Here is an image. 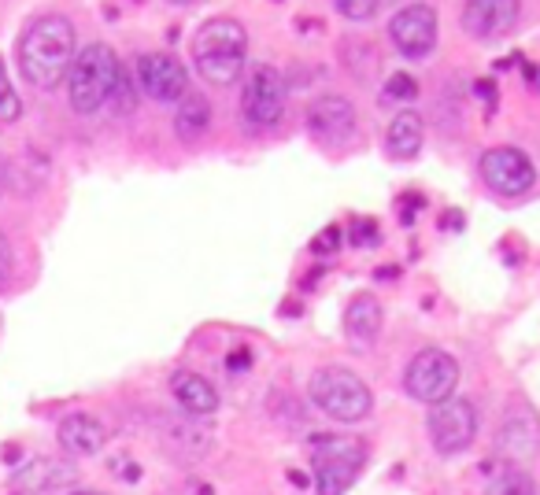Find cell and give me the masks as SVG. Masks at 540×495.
Masks as SVG:
<instances>
[{"mask_svg": "<svg viewBox=\"0 0 540 495\" xmlns=\"http://www.w3.org/2000/svg\"><path fill=\"white\" fill-rule=\"evenodd\" d=\"M404 385L411 392V399L433 407V403H441V399H448L455 392V385H459V363L441 348L418 351L415 359L407 363Z\"/></svg>", "mask_w": 540, "mask_h": 495, "instance_id": "cell-6", "label": "cell"}, {"mask_svg": "<svg viewBox=\"0 0 540 495\" xmlns=\"http://www.w3.org/2000/svg\"><path fill=\"white\" fill-rule=\"evenodd\" d=\"M137 89L156 104H178L189 93V74L171 52H145L137 56Z\"/></svg>", "mask_w": 540, "mask_h": 495, "instance_id": "cell-10", "label": "cell"}, {"mask_svg": "<svg viewBox=\"0 0 540 495\" xmlns=\"http://www.w3.org/2000/svg\"><path fill=\"white\" fill-rule=\"evenodd\" d=\"M171 392L178 399V407L193 418H208V414L219 411V392L211 385L208 377L193 374V370H178L171 377Z\"/></svg>", "mask_w": 540, "mask_h": 495, "instance_id": "cell-17", "label": "cell"}, {"mask_svg": "<svg viewBox=\"0 0 540 495\" xmlns=\"http://www.w3.org/2000/svg\"><path fill=\"white\" fill-rule=\"evenodd\" d=\"M78 495H97V492H78Z\"/></svg>", "mask_w": 540, "mask_h": 495, "instance_id": "cell-35", "label": "cell"}, {"mask_svg": "<svg viewBox=\"0 0 540 495\" xmlns=\"http://www.w3.org/2000/svg\"><path fill=\"white\" fill-rule=\"evenodd\" d=\"M478 167H481L485 185L500 196H522L537 182V167H533V159H529L522 148H507V145L489 148V152L481 156Z\"/></svg>", "mask_w": 540, "mask_h": 495, "instance_id": "cell-9", "label": "cell"}, {"mask_svg": "<svg viewBox=\"0 0 540 495\" xmlns=\"http://www.w3.org/2000/svg\"><path fill=\"white\" fill-rule=\"evenodd\" d=\"M344 333L356 340V344H370V340L381 333V303L363 292L356 300L348 303V311H344Z\"/></svg>", "mask_w": 540, "mask_h": 495, "instance_id": "cell-19", "label": "cell"}, {"mask_svg": "<svg viewBox=\"0 0 540 495\" xmlns=\"http://www.w3.org/2000/svg\"><path fill=\"white\" fill-rule=\"evenodd\" d=\"M304 126L322 145H341V141H348L356 133V108H352V100L326 93V97H319L307 108Z\"/></svg>", "mask_w": 540, "mask_h": 495, "instance_id": "cell-13", "label": "cell"}, {"mask_svg": "<svg viewBox=\"0 0 540 495\" xmlns=\"http://www.w3.org/2000/svg\"><path fill=\"white\" fill-rule=\"evenodd\" d=\"M422 141H426V126H422V115L418 111H396L389 130H385V148L393 159H415L422 152Z\"/></svg>", "mask_w": 540, "mask_h": 495, "instance_id": "cell-18", "label": "cell"}, {"mask_svg": "<svg viewBox=\"0 0 540 495\" xmlns=\"http://www.w3.org/2000/svg\"><path fill=\"white\" fill-rule=\"evenodd\" d=\"M211 126V104L208 97H200V93H185L178 100V111H174V133L182 137L185 145L189 141H200Z\"/></svg>", "mask_w": 540, "mask_h": 495, "instance_id": "cell-20", "label": "cell"}, {"mask_svg": "<svg viewBox=\"0 0 540 495\" xmlns=\"http://www.w3.org/2000/svg\"><path fill=\"white\" fill-rule=\"evenodd\" d=\"M248 60V30L237 19H208L193 34V63L204 82L219 85H234L241 74H245Z\"/></svg>", "mask_w": 540, "mask_h": 495, "instance_id": "cell-2", "label": "cell"}, {"mask_svg": "<svg viewBox=\"0 0 540 495\" xmlns=\"http://www.w3.org/2000/svg\"><path fill=\"white\" fill-rule=\"evenodd\" d=\"M12 274H15V252L12 244H8V237L0 233V292L12 285Z\"/></svg>", "mask_w": 540, "mask_h": 495, "instance_id": "cell-25", "label": "cell"}, {"mask_svg": "<svg viewBox=\"0 0 540 495\" xmlns=\"http://www.w3.org/2000/svg\"><path fill=\"white\" fill-rule=\"evenodd\" d=\"M8 182H12V163H8V156L0 152V196L8 193Z\"/></svg>", "mask_w": 540, "mask_h": 495, "instance_id": "cell-30", "label": "cell"}, {"mask_svg": "<svg viewBox=\"0 0 540 495\" xmlns=\"http://www.w3.org/2000/svg\"><path fill=\"white\" fill-rule=\"evenodd\" d=\"M60 447L67 455H78V459H86V455H97L104 440H108V429L100 425V418L93 414H67L60 422Z\"/></svg>", "mask_w": 540, "mask_h": 495, "instance_id": "cell-16", "label": "cell"}, {"mask_svg": "<svg viewBox=\"0 0 540 495\" xmlns=\"http://www.w3.org/2000/svg\"><path fill=\"white\" fill-rule=\"evenodd\" d=\"M526 82L540 93V67H526Z\"/></svg>", "mask_w": 540, "mask_h": 495, "instance_id": "cell-32", "label": "cell"}, {"mask_svg": "<svg viewBox=\"0 0 540 495\" xmlns=\"http://www.w3.org/2000/svg\"><path fill=\"white\" fill-rule=\"evenodd\" d=\"M441 222H444V230H459V226H463V215H459V211H448Z\"/></svg>", "mask_w": 540, "mask_h": 495, "instance_id": "cell-31", "label": "cell"}, {"mask_svg": "<svg viewBox=\"0 0 540 495\" xmlns=\"http://www.w3.org/2000/svg\"><path fill=\"white\" fill-rule=\"evenodd\" d=\"M522 0H467L463 4V30L474 41H496L518 23Z\"/></svg>", "mask_w": 540, "mask_h": 495, "instance_id": "cell-14", "label": "cell"}, {"mask_svg": "<svg viewBox=\"0 0 540 495\" xmlns=\"http://www.w3.org/2000/svg\"><path fill=\"white\" fill-rule=\"evenodd\" d=\"M426 425H430V440L441 455H459L478 436V411H474L470 399L448 396L441 403H433Z\"/></svg>", "mask_w": 540, "mask_h": 495, "instance_id": "cell-8", "label": "cell"}, {"mask_svg": "<svg viewBox=\"0 0 540 495\" xmlns=\"http://www.w3.org/2000/svg\"><path fill=\"white\" fill-rule=\"evenodd\" d=\"M496 451L511 462H529L540 451V414L526 403H518L504 414L496 429Z\"/></svg>", "mask_w": 540, "mask_h": 495, "instance_id": "cell-12", "label": "cell"}, {"mask_svg": "<svg viewBox=\"0 0 540 495\" xmlns=\"http://www.w3.org/2000/svg\"><path fill=\"white\" fill-rule=\"evenodd\" d=\"M289 481H293V484H300V488H307V477H304V473H289Z\"/></svg>", "mask_w": 540, "mask_h": 495, "instance_id": "cell-33", "label": "cell"}, {"mask_svg": "<svg viewBox=\"0 0 540 495\" xmlns=\"http://www.w3.org/2000/svg\"><path fill=\"white\" fill-rule=\"evenodd\" d=\"M241 111L259 130H270L285 119V78L278 74V67L256 63L248 71L245 89H241Z\"/></svg>", "mask_w": 540, "mask_h": 495, "instance_id": "cell-7", "label": "cell"}, {"mask_svg": "<svg viewBox=\"0 0 540 495\" xmlns=\"http://www.w3.org/2000/svg\"><path fill=\"white\" fill-rule=\"evenodd\" d=\"M248 366H252V351L248 348H237V351L226 355V370H230V374H241V370H248Z\"/></svg>", "mask_w": 540, "mask_h": 495, "instance_id": "cell-27", "label": "cell"}, {"mask_svg": "<svg viewBox=\"0 0 540 495\" xmlns=\"http://www.w3.org/2000/svg\"><path fill=\"white\" fill-rule=\"evenodd\" d=\"M19 71L34 89H56L67 82L74 56H78V34L67 15H41L26 26L19 37Z\"/></svg>", "mask_w": 540, "mask_h": 495, "instance_id": "cell-1", "label": "cell"}, {"mask_svg": "<svg viewBox=\"0 0 540 495\" xmlns=\"http://www.w3.org/2000/svg\"><path fill=\"white\" fill-rule=\"evenodd\" d=\"M119 71L123 63L108 45H86L78 49L71 71H67V100L78 115H97L100 108H108L119 85Z\"/></svg>", "mask_w": 540, "mask_h": 495, "instance_id": "cell-3", "label": "cell"}, {"mask_svg": "<svg viewBox=\"0 0 540 495\" xmlns=\"http://www.w3.org/2000/svg\"><path fill=\"white\" fill-rule=\"evenodd\" d=\"M311 403L333 422L352 425L367 418L370 407H374V396H370V388L363 385L359 374L344 370V366H326L311 377Z\"/></svg>", "mask_w": 540, "mask_h": 495, "instance_id": "cell-4", "label": "cell"}, {"mask_svg": "<svg viewBox=\"0 0 540 495\" xmlns=\"http://www.w3.org/2000/svg\"><path fill=\"white\" fill-rule=\"evenodd\" d=\"M415 97H418V82L411 74H393V78L385 82V89H381V100H385V104H411Z\"/></svg>", "mask_w": 540, "mask_h": 495, "instance_id": "cell-23", "label": "cell"}, {"mask_svg": "<svg viewBox=\"0 0 540 495\" xmlns=\"http://www.w3.org/2000/svg\"><path fill=\"white\" fill-rule=\"evenodd\" d=\"M333 4H337V12H341L344 19H352V23H367L381 8V0H333Z\"/></svg>", "mask_w": 540, "mask_h": 495, "instance_id": "cell-24", "label": "cell"}, {"mask_svg": "<svg viewBox=\"0 0 540 495\" xmlns=\"http://www.w3.org/2000/svg\"><path fill=\"white\" fill-rule=\"evenodd\" d=\"M422 204H426V200H422L418 193H407V196H404V211H400V218H404L407 226L415 222V207H422Z\"/></svg>", "mask_w": 540, "mask_h": 495, "instance_id": "cell-29", "label": "cell"}, {"mask_svg": "<svg viewBox=\"0 0 540 495\" xmlns=\"http://www.w3.org/2000/svg\"><path fill=\"white\" fill-rule=\"evenodd\" d=\"M74 466L67 462H56V459H34V462H23L19 470L12 473V484L19 492H30V495H45V492H56V488H67L74 484Z\"/></svg>", "mask_w": 540, "mask_h": 495, "instance_id": "cell-15", "label": "cell"}, {"mask_svg": "<svg viewBox=\"0 0 540 495\" xmlns=\"http://www.w3.org/2000/svg\"><path fill=\"white\" fill-rule=\"evenodd\" d=\"M485 495H537V484H533L529 473L507 470L504 477H496V481L489 484V492Z\"/></svg>", "mask_w": 540, "mask_h": 495, "instance_id": "cell-21", "label": "cell"}, {"mask_svg": "<svg viewBox=\"0 0 540 495\" xmlns=\"http://www.w3.org/2000/svg\"><path fill=\"white\" fill-rule=\"evenodd\" d=\"M352 241L356 244H378V222H356Z\"/></svg>", "mask_w": 540, "mask_h": 495, "instance_id": "cell-28", "label": "cell"}, {"mask_svg": "<svg viewBox=\"0 0 540 495\" xmlns=\"http://www.w3.org/2000/svg\"><path fill=\"white\" fill-rule=\"evenodd\" d=\"M341 248V226H326V230L311 241V252L315 255H330V252H337Z\"/></svg>", "mask_w": 540, "mask_h": 495, "instance_id": "cell-26", "label": "cell"}, {"mask_svg": "<svg viewBox=\"0 0 540 495\" xmlns=\"http://www.w3.org/2000/svg\"><path fill=\"white\" fill-rule=\"evenodd\" d=\"M23 115V100L12 89V78H8V63L0 60V122H19Z\"/></svg>", "mask_w": 540, "mask_h": 495, "instance_id": "cell-22", "label": "cell"}, {"mask_svg": "<svg viewBox=\"0 0 540 495\" xmlns=\"http://www.w3.org/2000/svg\"><path fill=\"white\" fill-rule=\"evenodd\" d=\"M389 37L400 56L407 60H422L437 49V12L430 4H407L393 15L389 23Z\"/></svg>", "mask_w": 540, "mask_h": 495, "instance_id": "cell-11", "label": "cell"}, {"mask_svg": "<svg viewBox=\"0 0 540 495\" xmlns=\"http://www.w3.org/2000/svg\"><path fill=\"white\" fill-rule=\"evenodd\" d=\"M311 462H315V484L319 495H344L356 484L367 447L356 436H315L311 440Z\"/></svg>", "mask_w": 540, "mask_h": 495, "instance_id": "cell-5", "label": "cell"}, {"mask_svg": "<svg viewBox=\"0 0 540 495\" xmlns=\"http://www.w3.org/2000/svg\"><path fill=\"white\" fill-rule=\"evenodd\" d=\"M171 4H182V8H185V4H193V0H171Z\"/></svg>", "mask_w": 540, "mask_h": 495, "instance_id": "cell-34", "label": "cell"}]
</instances>
